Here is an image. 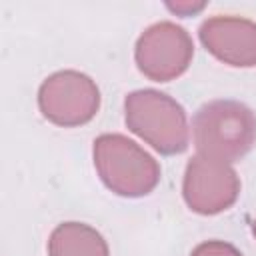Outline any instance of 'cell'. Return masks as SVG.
<instances>
[{
	"instance_id": "1",
	"label": "cell",
	"mask_w": 256,
	"mask_h": 256,
	"mask_svg": "<svg viewBox=\"0 0 256 256\" xmlns=\"http://www.w3.org/2000/svg\"><path fill=\"white\" fill-rule=\"evenodd\" d=\"M192 140L200 156L236 162L256 144V114L238 100H210L192 118Z\"/></svg>"
},
{
	"instance_id": "2",
	"label": "cell",
	"mask_w": 256,
	"mask_h": 256,
	"mask_svg": "<svg viewBox=\"0 0 256 256\" xmlns=\"http://www.w3.org/2000/svg\"><path fill=\"white\" fill-rule=\"evenodd\" d=\"M124 120L130 132L164 156L182 154L190 144L186 110L160 90L130 92L124 100Z\"/></svg>"
},
{
	"instance_id": "3",
	"label": "cell",
	"mask_w": 256,
	"mask_h": 256,
	"mask_svg": "<svg viewBox=\"0 0 256 256\" xmlns=\"http://www.w3.org/2000/svg\"><path fill=\"white\" fill-rule=\"evenodd\" d=\"M94 168L108 190L124 198L150 194L160 182V164L124 134H102L92 146Z\"/></svg>"
},
{
	"instance_id": "4",
	"label": "cell",
	"mask_w": 256,
	"mask_h": 256,
	"mask_svg": "<svg viewBox=\"0 0 256 256\" xmlns=\"http://www.w3.org/2000/svg\"><path fill=\"white\" fill-rule=\"evenodd\" d=\"M38 108L42 116L62 128L88 124L100 108L96 82L78 70L50 74L38 88Z\"/></svg>"
},
{
	"instance_id": "5",
	"label": "cell",
	"mask_w": 256,
	"mask_h": 256,
	"mask_svg": "<svg viewBox=\"0 0 256 256\" xmlns=\"http://www.w3.org/2000/svg\"><path fill=\"white\" fill-rule=\"evenodd\" d=\"M192 56L194 42L190 34L170 20L148 26L134 46L136 66L152 82H170L182 76L188 70Z\"/></svg>"
},
{
	"instance_id": "6",
	"label": "cell",
	"mask_w": 256,
	"mask_h": 256,
	"mask_svg": "<svg viewBox=\"0 0 256 256\" xmlns=\"http://www.w3.org/2000/svg\"><path fill=\"white\" fill-rule=\"evenodd\" d=\"M182 196L192 212L214 216L236 204L240 178L228 162L196 154L186 164Z\"/></svg>"
},
{
	"instance_id": "7",
	"label": "cell",
	"mask_w": 256,
	"mask_h": 256,
	"mask_svg": "<svg viewBox=\"0 0 256 256\" xmlns=\"http://www.w3.org/2000/svg\"><path fill=\"white\" fill-rule=\"evenodd\" d=\"M202 46L234 68L256 66V22L242 16H212L198 28Z\"/></svg>"
},
{
	"instance_id": "8",
	"label": "cell",
	"mask_w": 256,
	"mask_h": 256,
	"mask_svg": "<svg viewBox=\"0 0 256 256\" xmlns=\"http://www.w3.org/2000/svg\"><path fill=\"white\" fill-rule=\"evenodd\" d=\"M48 256H110L104 236L82 222H62L48 238Z\"/></svg>"
},
{
	"instance_id": "9",
	"label": "cell",
	"mask_w": 256,
	"mask_h": 256,
	"mask_svg": "<svg viewBox=\"0 0 256 256\" xmlns=\"http://www.w3.org/2000/svg\"><path fill=\"white\" fill-rule=\"evenodd\" d=\"M190 256H242V252L232 246L230 242L224 240H206L202 244H198Z\"/></svg>"
},
{
	"instance_id": "10",
	"label": "cell",
	"mask_w": 256,
	"mask_h": 256,
	"mask_svg": "<svg viewBox=\"0 0 256 256\" xmlns=\"http://www.w3.org/2000/svg\"><path fill=\"white\" fill-rule=\"evenodd\" d=\"M166 8L178 16H194L206 8V2H194V0H182V2H166Z\"/></svg>"
},
{
	"instance_id": "11",
	"label": "cell",
	"mask_w": 256,
	"mask_h": 256,
	"mask_svg": "<svg viewBox=\"0 0 256 256\" xmlns=\"http://www.w3.org/2000/svg\"><path fill=\"white\" fill-rule=\"evenodd\" d=\"M252 234H254V236H256V220H254V222H252Z\"/></svg>"
}]
</instances>
